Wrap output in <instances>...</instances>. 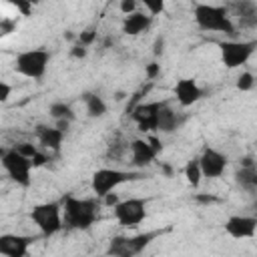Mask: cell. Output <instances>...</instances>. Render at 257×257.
<instances>
[{
	"label": "cell",
	"instance_id": "cell-27",
	"mask_svg": "<svg viewBox=\"0 0 257 257\" xmlns=\"http://www.w3.org/2000/svg\"><path fill=\"white\" fill-rule=\"evenodd\" d=\"M94 38H96V30H94V28H86L84 32L78 34V44H82V46L88 48V46L94 42Z\"/></svg>",
	"mask_w": 257,
	"mask_h": 257
},
{
	"label": "cell",
	"instance_id": "cell-6",
	"mask_svg": "<svg viewBox=\"0 0 257 257\" xmlns=\"http://www.w3.org/2000/svg\"><path fill=\"white\" fill-rule=\"evenodd\" d=\"M0 165L2 169L6 171V175L20 187H30L32 183V159H28L26 155H22L16 147L14 149H8L4 151L2 159H0Z\"/></svg>",
	"mask_w": 257,
	"mask_h": 257
},
{
	"label": "cell",
	"instance_id": "cell-11",
	"mask_svg": "<svg viewBox=\"0 0 257 257\" xmlns=\"http://www.w3.org/2000/svg\"><path fill=\"white\" fill-rule=\"evenodd\" d=\"M163 102H139L131 106V116L143 133H153L157 131V114Z\"/></svg>",
	"mask_w": 257,
	"mask_h": 257
},
{
	"label": "cell",
	"instance_id": "cell-7",
	"mask_svg": "<svg viewBox=\"0 0 257 257\" xmlns=\"http://www.w3.org/2000/svg\"><path fill=\"white\" fill-rule=\"evenodd\" d=\"M255 46V40H223L219 42L221 62L227 68H239L253 56Z\"/></svg>",
	"mask_w": 257,
	"mask_h": 257
},
{
	"label": "cell",
	"instance_id": "cell-30",
	"mask_svg": "<svg viewBox=\"0 0 257 257\" xmlns=\"http://www.w3.org/2000/svg\"><path fill=\"white\" fill-rule=\"evenodd\" d=\"M10 94H12V86L8 82L0 80V102H6L10 98Z\"/></svg>",
	"mask_w": 257,
	"mask_h": 257
},
{
	"label": "cell",
	"instance_id": "cell-2",
	"mask_svg": "<svg viewBox=\"0 0 257 257\" xmlns=\"http://www.w3.org/2000/svg\"><path fill=\"white\" fill-rule=\"evenodd\" d=\"M193 18L201 30L207 32H219L227 36H235V24L229 14V8L219 6V4H207L201 2L193 8Z\"/></svg>",
	"mask_w": 257,
	"mask_h": 257
},
{
	"label": "cell",
	"instance_id": "cell-26",
	"mask_svg": "<svg viewBox=\"0 0 257 257\" xmlns=\"http://www.w3.org/2000/svg\"><path fill=\"white\" fill-rule=\"evenodd\" d=\"M6 2H8L10 6H14V8H16L20 14H24V16L32 14V8H34V6H32L28 0H6Z\"/></svg>",
	"mask_w": 257,
	"mask_h": 257
},
{
	"label": "cell",
	"instance_id": "cell-18",
	"mask_svg": "<svg viewBox=\"0 0 257 257\" xmlns=\"http://www.w3.org/2000/svg\"><path fill=\"white\" fill-rule=\"evenodd\" d=\"M231 12H233V16H237V20L243 28H253L257 24L255 0H235L231 4Z\"/></svg>",
	"mask_w": 257,
	"mask_h": 257
},
{
	"label": "cell",
	"instance_id": "cell-22",
	"mask_svg": "<svg viewBox=\"0 0 257 257\" xmlns=\"http://www.w3.org/2000/svg\"><path fill=\"white\" fill-rule=\"evenodd\" d=\"M48 114H50L54 120H58V118L74 120V110H72V106H70V104H66V102H62V100L52 102V104L48 106Z\"/></svg>",
	"mask_w": 257,
	"mask_h": 257
},
{
	"label": "cell",
	"instance_id": "cell-15",
	"mask_svg": "<svg viewBox=\"0 0 257 257\" xmlns=\"http://www.w3.org/2000/svg\"><path fill=\"white\" fill-rule=\"evenodd\" d=\"M173 92H175V98H177V102L181 106H191V104H195L203 96V88L193 78H181V80H177Z\"/></svg>",
	"mask_w": 257,
	"mask_h": 257
},
{
	"label": "cell",
	"instance_id": "cell-16",
	"mask_svg": "<svg viewBox=\"0 0 257 257\" xmlns=\"http://www.w3.org/2000/svg\"><path fill=\"white\" fill-rule=\"evenodd\" d=\"M34 135L40 143L42 149L58 153L62 149V141H64V131H60L58 126H48V124H38L34 128Z\"/></svg>",
	"mask_w": 257,
	"mask_h": 257
},
{
	"label": "cell",
	"instance_id": "cell-21",
	"mask_svg": "<svg viewBox=\"0 0 257 257\" xmlns=\"http://www.w3.org/2000/svg\"><path fill=\"white\" fill-rule=\"evenodd\" d=\"M84 104H86L88 116L92 118H100L106 114V102L98 94H84Z\"/></svg>",
	"mask_w": 257,
	"mask_h": 257
},
{
	"label": "cell",
	"instance_id": "cell-33",
	"mask_svg": "<svg viewBox=\"0 0 257 257\" xmlns=\"http://www.w3.org/2000/svg\"><path fill=\"white\" fill-rule=\"evenodd\" d=\"M46 161H48V157H46V155H42V153L38 151V153L32 157V167H40V165H44Z\"/></svg>",
	"mask_w": 257,
	"mask_h": 257
},
{
	"label": "cell",
	"instance_id": "cell-37",
	"mask_svg": "<svg viewBox=\"0 0 257 257\" xmlns=\"http://www.w3.org/2000/svg\"><path fill=\"white\" fill-rule=\"evenodd\" d=\"M197 201H201V203H217L219 199L217 197H211V195L209 197L207 195H197Z\"/></svg>",
	"mask_w": 257,
	"mask_h": 257
},
{
	"label": "cell",
	"instance_id": "cell-29",
	"mask_svg": "<svg viewBox=\"0 0 257 257\" xmlns=\"http://www.w3.org/2000/svg\"><path fill=\"white\" fill-rule=\"evenodd\" d=\"M16 149H18V151H20L22 155H26L28 159H32V157H34V155L38 153V149H36V147H32L30 143H20V145H18Z\"/></svg>",
	"mask_w": 257,
	"mask_h": 257
},
{
	"label": "cell",
	"instance_id": "cell-4",
	"mask_svg": "<svg viewBox=\"0 0 257 257\" xmlns=\"http://www.w3.org/2000/svg\"><path fill=\"white\" fill-rule=\"evenodd\" d=\"M135 179H141L139 173L135 171H122V169H110V167H102V169H96L92 173V179H90V189L96 197H104L106 193L114 191L116 187L128 183V181H135Z\"/></svg>",
	"mask_w": 257,
	"mask_h": 257
},
{
	"label": "cell",
	"instance_id": "cell-25",
	"mask_svg": "<svg viewBox=\"0 0 257 257\" xmlns=\"http://www.w3.org/2000/svg\"><path fill=\"white\" fill-rule=\"evenodd\" d=\"M141 2H143V6L147 8V12L151 16H159V14L165 12V2L167 0H141Z\"/></svg>",
	"mask_w": 257,
	"mask_h": 257
},
{
	"label": "cell",
	"instance_id": "cell-10",
	"mask_svg": "<svg viewBox=\"0 0 257 257\" xmlns=\"http://www.w3.org/2000/svg\"><path fill=\"white\" fill-rule=\"evenodd\" d=\"M199 169L207 179H219L227 169V155L215 147H205L199 155Z\"/></svg>",
	"mask_w": 257,
	"mask_h": 257
},
{
	"label": "cell",
	"instance_id": "cell-41",
	"mask_svg": "<svg viewBox=\"0 0 257 257\" xmlns=\"http://www.w3.org/2000/svg\"><path fill=\"white\" fill-rule=\"evenodd\" d=\"M2 155H4V149H2V147H0V159H2Z\"/></svg>",
	"mask_w": 257,
	"mask_h": 257
},
{
	"label": "cell",
	"instance_id": "cell-8",
	"mask_svg": "<svg viewBox=\"0 0 257 257\" xmlns=\"http://www.w3.org/2000/svg\"><path fill=\"white\" fill-rule=\"evenodd\" d=\"M112 213H114V219L122 227H137L147 217V199L128 197V199L116 201L112 205Z\"/></svg>",
	"mask_w": 257,
	"mask_h": 257
},
{
	"label": "cell",
	"instance_id": "cell-9",
	"mask_svg": "<svg viewBox=\"0 0 257 257\" xmlns=\"http://www.w3.org/2000/svg\"><path fill=\"white\" fill-rule=\"evenodd\" d=\"M159 233L153 231V233H139V235H131V237H114V239H110L106 253L108 255H114V257H133V255H139V253H143L149 247V243Z\"/></svg>",
	"mask_w": 257,
	"mask_h": 257
},
{
	"label": "cell",
	"instance_id": "cell-39",
	"mask_svg": "<svg viewBox=\"0 0 257 257\" xmlns=\"http://www.w3.org/2000/svg\"><path fill=\"white\" fill-rule=\"evenodd\" d=\"M114 98H116V100H122V98H124V92H116V96H114Z\"/></svg>",
	"mask_w": 257,
	"mask_h": 257
},
{
	"label": "cell",
	"instance_id": "cell-3",
	"mask_svg": "<svg viewBox=\"0 0 257 257\" xmlns=\"http://www.w3.org/2000/svg\"><path fill=\"white\" fill-rule=\"evenodd\" d=\"M50 62V52L44 48H30V50H22L16 58H14V70L20 76L32 78V80H40L46 74Z\"/></svg>",
	"mask_w": 257,
	"mask_h": 257
},
{
	"label": "cell",
	"instance_id": "cell-23",
	"mask_svg": "<svg viewBox=\"0 0 257 257\" xmlns=\"http://www.w3.org/2000/svg\"><path fill=\"white\" fill-rule=\"evenodd\" d=\"M183 173H185V179H187V183H189L193 189H197V187L201 185L203 173H201V169H199V161H197V159H191V161L185 165Z\"/></svg>",
	"mask_w": 257,
	"mask_h": 257
},
{
	"label": "cell",
	"instance_id": "cell-1",
	"mask_svg": "<svg viewBox=\"0 0 257 257\" xmlns=\"http://www.w3.org/2000/svg\"><path fill=\"white\" fill-rule=\"evenodd\" d=\"M96 199H78L66 197L62 205V229L68 231H86L98 219Z\"/></svg>",
	"mask_w": 257,
	"mask_h": 257
},
{
	"label": "cell",
	"instance_id": "cell-17",
	"mask_svg": "<svg viewBox=\"0 0 257 257\" xmlns=\"http://www.w3.org/2000/svg\"><path fill=\"white\" fill-rule=\"evenodd\" d=\"M151 24H153V16L149 12L135 10V12H131V14L124 16V20H122V32L128 34V36H137V34L147 32L151 28Z\"/></svg>",
	"mask_w": 257,
	"mask_h": 257
},
{
	"label": "cell",
	"instance_id": "cell-40",
	"mask_svg": "<svg viewBox=\"0 0 257 257\" xmlns=\"http://www.w3.org/2000/svg\"><path fill=\"white\" fill-rule=\"evenodd\" d=\"M28 2H30V4H32V6H36V4H40V2H42V0H28Z\"/></svg>",
	"mask_w": 257,
	"mask_h": 257
},
{
	"label": "cell",
	"instance_id": "cell-34",
	"mask_svg": "<svg viewBox=\"0 0 257 257\" xmlns=\"http://www.w3.org/2000/svg\"><path fill=\"white\" fill-rule=\"evenodd\" d=\"M147 141L151 143V147H153V149H155L157 153H161V151H163V143H161V141H159L157 137H149Z\"/></svg>",
	"mask_w": 257,
	"mask_h": 257
},
{
	"label": "cell",
	"instance_id": "cell-19",
	"mask_svg": "<svg viewBox=\"0 0 257 257\" xmlns=\"http://www.w3.org/2000/svg\"><path fill=\"white\" fill-rule=\"evenodd\" d=\"M181 122H183V116L175 108H171L167 102H163V106H161V110L157 114V131H161V133H173V131L179 128Z\"/></svg>",
	"mask_w": 257,
	"mask_h": 257
},
{
	"label": "cell",
	"instance_id": "cell-24",
	"mask_svg": "<svg viewBox=\"0 0 257 257\" xmlns=\"http://www.w3.org/2000/svg\"><path fill=\"white\" fill-rule=\"evenodd\" d=\"M235 86H237L241 92H247V90H251V88L255 86V76H253V72H249V70H243V72L237 76V82H235Z\"/></svg>",
	"mask_w": 257,
	"mask_h": 257
},
{
	"label": "cell",
	"instance_id": "cell-38",
	"mask_svg": "<svg viewBox=\"0 0 257 257\" xmlns=\"http://www.w3.org/2000/svg\"><path fill=\"white\" fill-rule=\"evenodd\" d=\"M163 46H165V40L163 38H157V42H155V54H161L163 52Z\"/></svg>",
	"mask_w": 257,
	"mask_h": 257
},
{
	"label": "cell",
	"instance_id": "cell-31",
	"mask_svg": "<svg viewBox=\"0 0 257 257\" xmlns=\"http://www.w3.org/2000/svg\"><path fill=\"white\" fill-rule=\"evenodd\" d=\"M70 56L72 58H84L86 56V46H82V44H74L72 48H70Z\"/></svg>",
	"mask_w": 257,
	"mask_h": 257
},
{
	"label": "cell",
	"instance_id": "cell-13",
	"mask_svg": "<svg viewBox=\"0 0 257 257\" xmlns=\"http://www.w3.org/2000/svg\"><path fill=\"white\" fill-rule=\"evenodd\" d=\"M32 239L18 233H4L0 235V255L6 257H24L30 249Z\"/></svg>",
	"mask_w": 257,
	"mask_h": 257
},
{
	"label": "cell",
	"instance_id": "cell-28",
	"mask_svg": "<svg viewBox=\"0 0 257 257\" xmlns=\"http://www.w3.org/2000/svg\"><path fill=\"white\" fill-rule=\"evenodd\" d=\"M118 10L126 16V14H131V12H135L137 10V0H120L118 2Z\"/></svg>",
	"mask_w": 257,
	"mask_h": 257
},
{
	"label": "cell",
	"instance_id": "cell-36",
	"mask_svg": "<svg viewBox=\"0 0 257 257\" xmlns=\"http://www.w3.org/2000/svg\"><path fill=\"white\" fill-rule=\"evenodd\" d=\"M116 201H118V199H116V195H114V193H112V191H110V193H106V195H104V203H106V205H110V207H112V205H114V203H116Z\"/></svg>",
	"mask_w": 257,
	"mask_h": 257
},
{
	"label": "cell",
	"instance_id": "cell-20",
	"mask_svg": "<svg viewBox=\"0 0 257 257\" xmlns=\"http://www.w3.org/2000/svg\"><path fill=\"white\" fill-rule=\"evenodd\" d=\"M235 183L243 191L255 193L257 191V171H255V165H241V169L235 173Z\"/></svg>",
	"mask_w": 257,
	"mask_h": 257
},
{
	"label": "cell",
	"instance_id": "cell-12",
	"mask_svg": "<svg viewBox=\"0 0 257 257\" xmlns=\"http://www.w3.org/2000/svg\"><path fill=\"white\" fill-rule=\"evenodd\" d=\"M225 231L233 239H251L257 231V219L249 215H231L225 221Z\"/></svg>",
	"mask_w": 257,
	"mask_h": 257
},
{
	"label": "cell",
	"instance_id": "cell-35",
	"mask_svg": "<svg viewBox=\"0 0 257 257\" xmlns=\"http://www.w3.org/2000/svg\"><path fill=\"white\" fill-rule=\"evenodd\" d=\"M10 28H12V22H6V20H0V36H4V34H8V32H10Z\"/></svg>",
	"mask_w": 257,
	"mask_h": 257
},
{
	"label": "cell",
	"instance_id": "cell-32",
	"mask_svg": "<svg viewBox=\"0 0 257 257\" xmlns=\"http://www.w3.org/2000/svg\"><path fill=\"white\" fill-rule=\"evenodd\" d=\"M159 72H161V64H157V62H151V64H147V70H145V74H147L149 78H157V76H159Z\"/></svg>",
	"mask_w": 257,
	"mask_h": 257
},
{
	"label": "cell",
	"instance_id": "cell-5",
	"mask_svg": "<svg viewBox=\"0 0 257 257\" xmlns=\"http://www.w3.org/2000/svg\"><path fill=\"white\" fill-rule=\"evenodd\" d=\"M30 221L38 227V231L46 237L56 235L62 231V207L56 201H46L38 203L30 211Z\"/></svg>",
	"mask_w": 257,
	"mask_h": 257
},
{
	"label": "cell",
	"instance_id": "cell-14",
	"mask_svg": "<svg viewBox=\"0 0 257 257\" xmlns=\"http://www.w3.org/2000/svg\"><path fill=\"white\" fill-rule=\"evenodd\" d=\"M128 153H131V163H133V167H137V169L149 167V165L157 159V155H159V153L151 147V143H149L147 139H135V141H131Z\"/></svg>",
	"mask_w": 257,
	"mask_h": 257
}]
</instances>
